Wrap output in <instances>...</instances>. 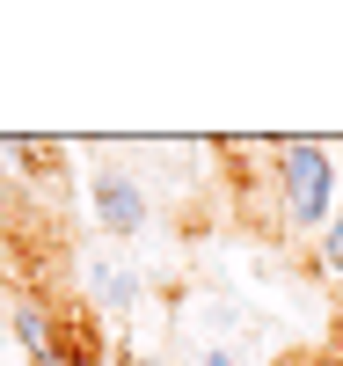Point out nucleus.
Masks as SVG:
<instances>
[{
    "instance_id": "obj_1",
    "label": "nucleus",
    "mask_w": 343,
    "mask_h": 366,
    "mask_svg": "<svg viewBox=\"0 0 343 366\" xmlns=\"http://www.w3.org/2000/svg\"><path fill=\"white\" fill-rule=\"evenodd\" d=\"M270 176H277V205L300 234H322L336 220V191H343V169L322 139H277L270 147Z\"/></svg>"
},
{
    "instance_id": "obj_2",
    "label": "nucleus",
    "mask_w": 343,
    "mask_h": 366,
    "mask_svg": "<svg viewBox=\"0 0 343 366\" xmlns=\"http://www.w3.org/2000/svg\"><path fill=\"white\" fill-rule=\"evenodd\" d=\"M88 205H96V227H110V234H139V227L153 220L139 176H132V169H110V162L88 176Z\"/></svg>"
},
{
    "instance_id": "obj_3",
    "label": "nucleus",
    "mask_w": 343,
    "mask_h": 366,
    "mask_svg": "<svg viewBox=\"0 0 343 366\" xmlns=\"http://www.w3.org/2000/svg\"><path fill=\"white\" fill-rule=\"evenodd\" d=\"M15 337H22L29 359H58V330H51L44 308H15Z\"/></svg>"
},
{
    "instance_id": "obj_4",
    "label": "nucleus",
    "mask_w": 343,
    "mask_h": 366,
    "mask_svg": "<svg viewBox=\"0 0 343 366\" xmlns=\"http://www.w3.org/2000/svg\"><path fill=\"white\" fill-rule=\"evenodd\" d=\"M88 286H96L103 308H132V300H139V279H132V271H117V264H96V279H88Z\"/></svg>"
},
{
    "instance_id": "obj_5",
    "label": "nucleus",
    "mask_w": 343,
    "mask_h": 366,
    "mask_svg": "<svg viewBox=\"0 0 343 366\" xmlns=\"http://www.w3.org/2000/svg\"><path fill=\"white\" fill-rule=\"evenodd\" d=\"M322 271H336V279H343V205H336V220L322 227Z\"/></svg>"
},
{
    "instance_id": "obj_6",
    "label": "nucleus",
    "mask_w": 343,
    "mask_h": 366,
    "mask_svg": "<svg viewBox=\"0 0 343 366\" xmlns=\"http://www.w3.org/2000/svg\"><path fill=\"white\" fill-rule=\"evenodd\" d=\"M329 345H336V359H343V308H336V322H329Z\"/></svg>"
},
{
    "instance_id": "obj_7",
    "label": "nucleus",
    "mask_w": 343,
    "mask_h": 366,
    "mask_svg": "<svg viewBox=\"0 0 343 366\" xmlns=\"http://www.w3.org/2000/svg\"><path fill=\"white\" fill-rule=\"evenodd\" d=\"M132 366H153V359H132Z\"/></svg>"
}]
</instances>
